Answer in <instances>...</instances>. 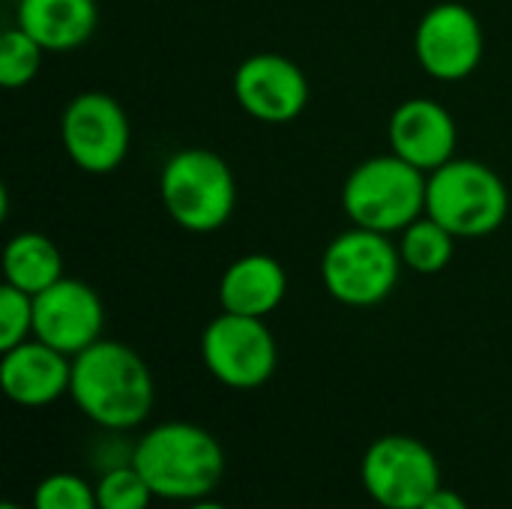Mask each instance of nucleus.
Returning <instances> with one entry per match:
<instances>
[{
  "label": "nucleus",
  "instance_id": "f3484780",
  "mask_svg": "<svg viewBox=\"0 0 512 509\" xmlns=\"http://www.w3.org/2000/svg\"><path fill=\"white\" fill-rule=\"evenodd\" d=\"M3 276L9 285L36 297L63 279V255L51 237L39 231H21L3 249Z\"/></svg>",
  "mask_w": 512,
  "mask_h": 509
},
{
  "label": "nucleus",
  "instance_id": "39448f33",
  "mask_svg": "<svg viewBox=\"0 0 512 509\" xmlns=\"http://www.w3.org/2000/svg\"><path fill=\"white\" fill-rule=\"evenodd\" d=\"M426 213L459 240L495 234L510 213V192L498 171L477 159H450L429 174Z\"/></svg>",
  "mask_w": 512,
  "mask_h": 509
},
{
  "label": "nucleus",
  "instance_id": "4468645a",
  "mask_svg": "<svg viewBox=\"0 0 512 509\" xmlns=\"http://www.w3.org/2000/svg\"><path fill=\"white\" fill-rule=\"evenodd\" d=\"M0 384L15 405L42 408L69 393L72 360L39 339H27L3 351Z\"/></svg>",
  "mask_w": 512,
  "mask_h": 509
},
{
  "label": "nucleus",
  "instance_id": "7ed1b4c3",
  "mask_svg": "<svg viewBox=\"0 0 512 509\" xmlns=\"http://www.w3.org/2000/svg\"><path fill=\"white\" fill-rule=\"evenodd\" d=\"M429 174L393 150L351 168L342 186V210L357 228L402 234L426 213Z\"/></svg>",
  "mask_w": 512,
  "mask_h": 509
},
{
  "label": "nucleus",
  "instance_id": "1a4fd4ad",
  "mask_svg": "<svg viewBox=\"0 0 512 509\" xmlns=\"http://www.w3.org/2000/svg\"><path fill=\"white\" fill-rule=\"evenodd\" d=\"M363 486L384 509H420L441 489V474L426 444L408 435H390L369 447Z\"/></svg>",
  "mask_w": 512,
  "mask_h": 509
},
{
  "label": "nucleus",
  "instance_id": "dca6fc26",
  "mask_svg": "<svg viewBox=\"0 0 512 509\" xmlns=\"http://www.w3.org/2000/svg\"><path fill=\"white\" fill-rule=\"evenodd\" d=\"M15 24L45 51L81 48L99 24L96 0H15Z\"/></svg>",
  "mask_w": 512,
  "mask_h": 509
},
{
  "label": "nucleus",
  "instance_id": "393cba45",
  "mask_svg": "<svg viewBox=\"0 0 512 509\" xmlns=\"http://www.w3.org/2000/svg\"><path fill=\"white\" fill-rule=\"evenodd\" d=\"M3 509H21V507H15V504H3Z\"/></svg>",
  "mask_w": 512,
  "mask_h": 509
},
{
  "label": "nucleus",
  "instance_id": "f8f14e48",
  "mask_svg": "<svg viewBox=\"0 0 512 509\" xmlns=\"http://www.w3.org/2000/svg\"><path fill=\"white\" fill-rule=\"evenodd\" d=\"M234 99L261 123H291L309 105V78L285 54L261 51L237 66Z\"/></svg>",
  "mask_w": 512,
  "mask_h": 509
},
{
  "label": "nucleus",
  "instance_id": "6ab92c4d",
  "mask_svg": "<svg viewBox=\"0 0 512 509\" xmlns=\"http://www.w3.org/2000/svg\"><path fill=\"white\" fill-rule=\"evenodd\" d=\"M42 54L45 48L30 33H24L18 24L6 27L0 36V84L6 90L30 84L42 69Z\"/></svg>",
  "mask_w": 512,
  "mask_h": 509
},
{
  "label": "nucleus",
  "instance_id": "6e6552de",
  "mask_svg": "<svg viewBox=\"0 0 512 509\" xmlns=\"http://www.w3.org/2000/svg\"><path fill=\"white\" fill-rule=\"evenodd\" d=\"M207 372L231 390H255L276 372V339L264 318L222 312L201 336Z\"/></svg>",
  "mask_w": 512,
  "mask_h": 509
},
{
  "label": "nucleus",
  "instance_id": "b1692460",
  "mask_svg": "<svg viewBox=\"0 0 512 509\" xmlns=\"http://www.w3.org/2000/svg\"><path fill=\"white\" fill-rule=\"evenodd\" d=\"M189 509H225V507H219V504H213V501H195Z\"/></svg>",
  "mask_w": 512,
  "mask_h": 509
},
{
  "label": "nucleus",
  "instance_id": "0eeeda50",
  "mask_svg": "<svg viewBox=\"0 0 512 509\" xmlns=\"http://www.w3.org/2000/svg\"><path fill=\"white\" fill-rule=\"evenodd\" d=\"M66 156L87 174H111L123 165L132 144V126L123 105L102 90H84L69 99L60 117Z\"/></svg>",
  "mask_w": 512,
  "mask_h": 509
},
{
  "label": "nucleus",
  "instance_id": "9d476101",
  "mask_svg": "<svg viewBox=\"0 0 512 509\" xmlns=\"http://www.w3.org/2000/svg\"><path fill=\"white\" fill-rule=\"evenodd\" d=\"M483 24L480 18L465 6L444 0L432 6L414 33V51L426 75L435 81H465L477 72L483 60Z\"/></svg>",
  "mask_w": 512,
  "mask_h": 509
},
{
  "label": "nucleus",
  "instance_id": "f03ea898",
  "mask_svg": "<svg viewBox=\"0 0 512 509\" xmlns=\"http://www.w3.org/2000/svg\"><path fill=\"white\" fill-rule=\"evenodd\" d=\"M132 465L156 498L204 501L222 480L225 456L210 432L192 423H165L138 441Z\"/></svg>",
  "mask_w": 512,
  "mask_h": 509
},
{
  "label": "nucleus",
  "instance_id": "aec40b11",
  "mask_svg": "<svg viewBox=\"0 0 512 509\" xmlns=\"http://www.w3.org/2000/svg\"><path fill=\"white\" fill-rule=\"evenodd\" d=\"M153 489L147 486V480L138 474L135 465L129 468H111L99 486H96V504L99 509H147L150 507Z\"/></svg>",
  "mask_w": 512,
  "mask_h": 509
},
{
  "label": "nucleus",
  "instance_id": "20e7f679",
  "mask_svg": "<svg viewBox=\"0 0 512 509\" xmlns=\"http://www.w3.org/2000/svg\"><path fill=\"white\" fill-rule=\"evenodd\" d=\"M168 216L192 234L219 231L237 207V180L228 162L207 147L177 150L159 174Z\"/></svg>",
  "mask_w": 512,
  "mask_h": 509
},
{
  "label": "nucleus",
  "instance_id": "9b49d317",
  "mask_svg": "<svg viewBox=\"0 0 512 509\" xmlns=\"http://www.w3.org/2000/svg\"><path fill=\"white\" fill-rule=\"evenodd\" d=\"M105 309L81 279H57L51 288L33 297V339L57 348L66 357H78L102 339Z\"/></svg>",
  "mask_w": 512,
  "mask_h": 509
},
{
  "label": "nucleus",
  "instance_id": "4be33fe9",
  "mask_svg": "<svg viewBox=\"0 0 512 509\" xmlns=\"http://www.w3.org/2000/svg\"><path fill=\"white\" fill-rule=\"evenodd\" d=\"M33 509H99V504L96 492L84 480L72 474H51L39 483Z\"/></svg>",
  "mask_w": 512,
  "mask_h": 509
},
{
  "label": "nucleus",
  "instance_id": "f257e3e1",
  "mask_svg": "<svg viewBox=\"0 0 512 509\" xmlns=\"http://www.w3.org/2000/svg\"><path fill=\"white\" fill-rule=\"evenodd\" d=\"M69 393L84 417L102 429H135L153 408V378L147 363L120 342L99 339L72 357Z\"/></svg>",
  "mask_w": 512,
  "mask_h": 509
},
{
  "label": "nucleus",
  "instance_id": "ddd939ff",
  "mask_svg": "<svg viewBox=\"0 0 512 509\" xmlns=\"http://www.w3.org/2000/svg\"><path fill=\"white\" fill-rule=\"evenodd\" d=\"M387 135H390V150L426 174L456 159V144H459L456 120L435 99L426 96L405 99L393 111Z\"/></svg>",
  "mask_w": 512,
  "mask_h": 509
},
{
  "label": "nucleus",
  "instance_id": "412c9836",
  "mask_svg": "<svg viewBox=\"0 0 512 509\" xmlns=\"http://www.w3.org/2000/svg\"><path fill=\"white\" fill-rule=\"evenodd\" d=\"M33 336V297L9 282L0 288V351H9Z\"/></svg>",
  "mask_w": 512,
  "mask_h": 509
},
{
  "label": "nucleus",
  "instance_id": "a211bd4d",
  "mask_svg": "<svg viewBox=\"0 0 512 509\" xmlns=\"http://www.w3.org/2000/svg\"><path fill=\"white\" fill-rule=\"evenodd\" d=\"M456 240L459 237L450 228H444L438 219L423 213L399 237L402 264L420 276H435L450 267V261L456 255Z\"/></svg>",
  "mask_w": 512,
  "mask_h": 509
},
{
  "label": "nucleus",
  "instance_id": "2eb2a0df",
  "mask_svg": "<svg viewBox=\"0 0 512 509\" xmlns=\"http://www.w3.org/2000/svg\"><path fill=\"white\" fill-rule=\"evenodd\" d=\"M288 294V273L285 267L264 252L243 255L228 264L219 279V303L222 312L267 318L282 306Z\"/></svg>",
  "mask_w": 512,
  "mask_h": 509
},
{
  "label": "nucleus",
  "instance_id": "5701e85b",
  "mask_svg": "<svg viewBox=\"0 0 512 509\" xmlns=\"http://www.w3.org/2000/svg\"><path fill=\"white\" fill-rule=\"evenodd\" d=\"M420 509H468V504L456 495V492H447V489H438L426 504Z\"/></svg>",
  "mask_w": 512,
  "mask_h": 509
},
{
  "label": "nucleus",
  "instance_id": "423d86ee",
  "mask_svg": "<svg viewBox=\"0 0 512 509\" xmlns=\"http://www.w3.org/2000/svg\"><path fill=\"white\" fill-rule=\"evenodd\" d=\"M399 243L390 234L369 228H351L330 240L321 258V282L333 300L342 306H378L399 285L402 273Z\"/></svg>",
  "mask_w": 512,
  "mask_h": 509
}]
</instances>
